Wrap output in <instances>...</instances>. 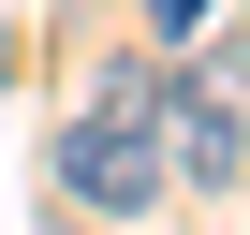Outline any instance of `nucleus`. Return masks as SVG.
Listing matches in <instances>:
<instances>
[{
	"instance_id": "f03ea898",
	"label": "nucleus",
	"mask_w": 250,
	"mask_h": 235,
	"mask_svg": "<svg viewBox=\"0 0 250 235\" xmlns=\"http://www.w3.org/2000/svg\"><path fill=\"white\" fill-rule=\"evenodd\" d=\"M59 191L74 206H103V220H133V206H162V147H147V118H74L59 133Z\"/></svg>"
},
{
	"instance_id": "f257e3e1",
	"label": "nucleus",
	"mask_w": 250,
	"mask_h": 235,
	"mask_svg": "<svg viewBox=\"0 0 250 235\" xmlns=\"http://www.w3.org/2000/svg\"><path fill=\"white\" fill-rule=\"evenodd\" d=\"M147 147H162V191H221V176L250 162V118H235V88H221V74H162Z\"/></svg>"
}]
</instances>
